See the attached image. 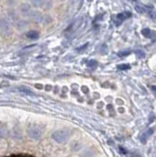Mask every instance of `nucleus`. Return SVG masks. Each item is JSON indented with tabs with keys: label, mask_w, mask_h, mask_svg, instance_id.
<instances>
[{
	"label": "nucleus",
	"mask_w": 156,
	"mask_h": 157,
	"mask_svg": "<svg viewBox=\"0 0 156 157\" xmlns=\"http://www.w3.org/2000/svg\"><path fill=\"white\" fill-rule=\"evenodd\" d=\"M71 136V132L67 129H62V130H57L54 132H52L51 137L52 140L56 141L57 144H63Z\"/></svg>",
	"instance_id": "1"
},
{
	"label": "nucleus",
	"mask_w": 156,
	"mask_h": 157,
	"mask_svg": "<svg viewBox=\"0 0 156 157\" xmlns=\"http://www.w3.org/2000/svg\"><path fill=\"white\" fill-rule=\"evenodd\" d=\"M42 131L40 130V127H37L36 125H31L28 129V135L30 136L32 139L37 140L41 136Z\"/></svg>",
	"instance_id": "2"
},
{
	"label": "nucleus",
	"mask_w": 156,
	"mask_h": 157,
	"mask_svg": "<svg viewBox=\"0 0 156 157\" xmlns=\"http://www.w3.org/2000/svg\"><path fill=\"white\" fill-rule=\"evenodd\" d=\"M131 16V12H124V13H121V14H118L115 18V24L117 26H119L122 23H123L126 19H128Z\"/></svg>",
	"instance_id": "3"
},
{
	"label": "nucleus",
	"mask_w": 156,
	"mask_h": 157,
	"mask_svg": "<svg viewBox=\"0 0 156 157\" xmlns=\"http://www.w3.org/2000/svg\"><path fill=\"white\" fill-rule=\"evenodd\" d=\"M154 132V129L153 128H150V129L148 130H146L143 135H141L140 136V141L143 142V144H145L146 140H147L149 139V136H152V134Z\"/></svg>",
	"instance_id": "4"
},
{
	"label": "nucleus",
	"mask_w": 156,
	"mask_h": 157,
	"mask_svg": "<svg viewBox=\"0 0 156 157\" xmlns=\"http://www.w3.org/2000/svg\"><path fill=\"white\" fill-rule=\"evenodd\" d=\"M30 17H31V19L32 20V21H35V22H40L41 20H42V17L43 16L40 14V12H38V11H31Z\"/></svg>",
	"instance_id": "5"
},
{
	"label": "nucleus",
	"mask_w": 156,
	"mask_h": 157,
	"mask_svg": "<svg viewBox=\"0 0 156 157\" xmlns=\"http://www.w3.org/2000/svg\"><path fill=\"white\" fill-rule=\"evenodd\" d=\"M20 11L22 14L24 15H28V14H30L31 13V6L29 5L28 3H23L21 6H20Z\"/></svg>",
	"instance_id": "6"
},
{
	"label": "nucleus",
	"mask_w": 156,
	"mask_h": 157,
	"mask_svg": "<svg viewBox=\"0 0 156 157\" xmlns=\"http://www.w3.org/2000/svg\"><path fill=\"white\" fill-rule=\"evenodd\" d=\"M26 36L30 39H36L40 36V33L37 31H35V29H31V31H29L27 33H26Z\"/></svg>",
	"instance_id": "7"
},
{
	"label": "nucleus",
	"mask_w": 156,
	"mask_h": 157,
	"mask_svg": "<svg viewBox=\"0 0 156 157\" xmlns=\"http://www.w3.org/2000/svg\"><path fill=\"white\" fill-rule=\"evenodd\" d=\"M152 31L151 29H143V31H141V33H143V36H145V37H152Z\"/></svg>",
	"instance_id": "8"
},
{
	"label": "nucleus",
	"mask_w": 156,
	"mask_h": 157,
	"mask_svg": "<svg viewBox=\"0 0 156 157\" xmlns=\"http://www.w3.org/2000/svg\"><path fill=\"white\" fill-rule=\"evenodd\" d=\"M32 6L35 7H41L43 4V0H30Z\"/></svg>",
	"instance_id": "9"
},
{
	"label": "nucleus",
	"mask_w": 156,
	"mask_h": 157,
	"mask_svg": "<svg viewBox=\"0 0 156 157\" xmlns=\"http://www.w3.org/2000/svg\"><path fill=\"white\" fill-rule=\"evenodd\" d=\"M117 68H118V70L124 71V70H129V69L131 68V66L129 65V64H120V65L117 66Z\"/></svg>",
	"instance_id": "10"
},
{
	"label": "nucleus",
	"mask_w": 156,
	"mask_h": 157,
	"mask_svg": "<svg viewBox=\"0 0 156 157\" xmlns=\"http://www.w3.org/2000/svg\"><path fill=\"white\" fill-rule=\"evenodd\" d=\"M19 90L22 91V92L28 93V94H32V90H30V88H27V87H25V86H21V87H19Z\"/></svg>",
	"instance_id": "11"
},
{
	"label": "nucleus",
	"mask_w": 156,
	"mask_h": 157,
	"mask_svg": "<svg viewBox=\"0 0 156 157\" xmlns=\"http://www.w3.org/2000/svg\"><path fill=\"white\" fill-rule=\"evenodd\" d=\"M119 150H120V152H121L122 154H127V153H128V151H127L125 148H123V147H122V146H120V147H119Z\"/></svg>",
	"instance_id": "12"
},
{
	"label": "nucleus",
	"mask_w": 156,
	"mask_h": 157,
	"mask_svg": "<svg viewBox=\"0 0 156 157\" xmlns=\"http://www.w3.org/2000/svg\"><path fill=\"white\" fill-rule=\"evenodd\" d=\"M135 9H136V11H138L139 13H144V9H143V7H139V6H136V7H135Z\"/></svg>",
	"instance_id": "13"
},
{
	"label": "nucleus",
	"mask_w": 156,
	"mask_h": 157,
	"mask_svg": "<svg viewBox=\"0 0 156 157\" xmlns=\"http://www.w3.org/2000/svg\"><path fill=\"white\" fill-rule=\"evenodd\" d=\"M89 66H92V67H95V66L97 65V62L92 60V61H90V62L89 63Z\"/></svg>",
	"instance_id": "14"
},
{
	"label": "nucleus",
	"mask_w": 156,
	"mask_h": 157,
	"mask_svg": "<svg viewBox=\"0 0 156 157\" xmlns=\"http://www.w3.org/2000/svg\"><path fill=\"white\" fill-rule=\"evenodd\" d=\"M151 90H152L153 93L156 95V86H151Z\"/></svg>",
	"instance_id": "15"
},
{
	"label": "nucleus",
	"mask_w": 156,
	"mask_h": 157,
	"mask_svg": "<svg viewBox=\"0 0 156 157\" xmlns=\"http://www.w3.org/2000/svg\"><path fill=\"white\" fill-rule=\"evenodd\" d=\"M128 54H130V52H122V53H119L120 56H125V55H128Z\"/></svg>",
	"instance_id": "16"
},
{
	"label": "nucleus",
	"mask_w": 156,
	"mask_h": 157,
	"mask_svg": "<svg viewBox=\"0 0 156 157\" xmlns=\"http://www.w3.org/2000/svg\"><path fill=\"white\" fill-rule=\"evenodd\" d=\"M131 157H141L139 154H138V153H133L131 155Z\"/></svg>",
	"instance_id": "17"
},
{
	"label": "nucleus",
	"mask_w": 156,
	"mask_h": 157,
	"mask_svg": "<svg viewBox=\"0 0 156 157\" xmlns=\"http://www.w3.org/2000/svg\"><path fill=\"white\" fill-rule=\"evenodd\" d=\"M133 1H136V0H133Z\"/></svg>",
	"instance_id": "18"
}]
</instances>
